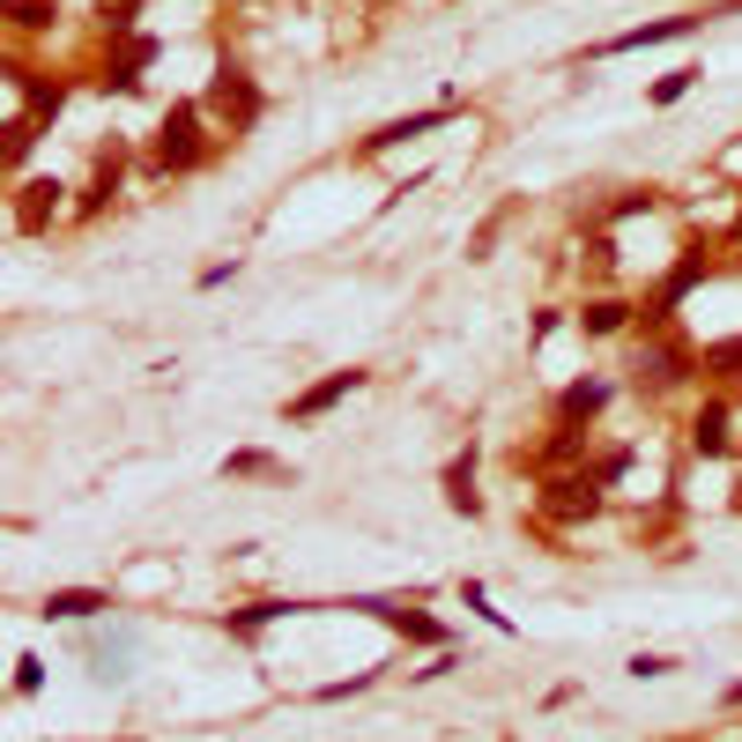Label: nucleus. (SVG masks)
<instances>
[{
  "instance_id": "nucleus-1",
  "label": "nucleus",
  "mask_w": 742,
  "mask_h": 742,
  "mask_svg": "<svg viewBox=\"0 0 742 742\" xmlns=\"http://www.w3.org/2000/svg\"><path fill=\"white\" fill-rule=\"evenodd\" d=\"M194 157H201V141H194V104H178V112L164 120V134H157V164H164V171H186Z\"/></svg>"
},
{
  "instance_id": "nucleus-2",
  "label": "nucleus",
  "mask_w": 742,
  "mask_h": 742,
  "mask_svg": "<svg viewBox=\"0 0 742 742\" xmlns=\"http://www.w3.org/2000/svg\"><path fill=\"white\" fill-rule=\"evenodd\" d=\"M357 386H364V371H334V379H320L312 394H297V409H289V416H327L334 401H349Z\"/></svg>"
},
{
  "instance_id": "nucleus-3",
  "label": "nucleus",
  "mask_w": 742,
  "mask_h": 742,
  "mask_svg": "<svg viewBox=\"0 0 742 742\" xmlns=\"http://www.w3.org/2000/svg\"><path fill=\"white\" fill-rule=\"evenodd\" d=\"M698 15H668V23H639V30H623V38H609L602 52H639V45H668V38H683Z\"/></svg>"
},
{
  "instance_id": "nucleus-4",
  "label": "nucleus",
  "mask_w": 742,
  "mask_h": 742,
  "mask_svg": "<svg viewBox=\"0 0 742 742\" xmlns=\"http://www.w3.org/2000/svg\"><path fill=\"white\" fill-rule=\"evenodd\" d=\"M97 609H112L97 586H60V594H45V617H67V623H83V617H97Z\"/></svg>"
},
{
  "instance_id": "nucleus-5",
  "label": "nucleus",
  "mask_w": 742,
  "mask_h": 742,
  "mask_svg": "<svg viewBox=\"0 0 742 742\" xmlns=\"http://www.w3.org/2000/svg\"><path fill=\"white\" fill-rule=\"evenodd\" d=\"M446 112H454V104H438V112H416V120H394V126H379L364 149H394V141H409V134H431V126L446 120Z\"/></svg>"
},
{
  "instance_id": "nucleus-6",
  "label": "nucleus",
  "mask_w": 742,
  "mask_h": 742,
  "mask_svg": "<svg viewBox=\"0 0 742 742\" xmlns=\"http://www.w3.org/2000/svg\"><path fill=\"white\" fill-rule=\"evenodd\" d=\"M357 609H371V617H386L394 631H409V639H423V646H438V639H446V631H438L431 617H409V609H386V602H357Z\"/></svg>"
},
{
  "instance_id": "nucleus-7",
  "label": "nucleus",
  "mask_w": 742,
  "mask_h": 742,
  "mask_svg": "<svg viewBox=\"0 0 742 742\" xmlns=\"http://www.w3.org/2000/svg\"><path fill=\"white\" fill-rule=\"evenodd\" d=\"M609 401V386L602 379H579V386H565V423H579V416H594Z\"/></svg>"
},
{
  "instance_id": "nucleus-8",
  "label": "nucleus",
  "mask_w": 742,
  "mask_h": 742,
  "mask_svg": "<svg viewBox=\"0 0 742 742\" xmlns=\"http://www.w3.org/2000/svg\"><path fill=\"white\" fill-rule=\"evenodd\" d=\"M691 446H698V454H728V409H705L698 431H691Z\"/></svg>"
},
{
  "instance_id": "nucleus-9",
  "label": "nucleus",
  "mask_w": 742,
  "mask_h": 742,
  "mask_svg": "<svg viewBox=\"0 0 742 742\" xmlns=\"http://www.w3.org/2000/svg\"><path fill=\"white\" fill-rule=\"evenodd\" d=\"M208 97H215V104H238V120H252V89L238 83V75H231V67H223V75H215V89H208Z\"/></svg>"
},
{
  "instance_id": "nucleus-10",
  "label": "nucleus",
  "mask_w": 742,
  "mask_h": 742,
  "mask_svg": "<svg viewBox=\"0 0 742 742\" xmlns=\"http://www.w3.org/2000/svg\"><path fill=\"white\" fill-rule=\"evenodd\" d=\"M275 617H289V602H252L246 617H231V631H260V623H275Z\"/></svg>"
},
{
  "instance_id": "nucleus-11",
  "label": "nucleus",
  "mask_w": 742,
  "mask_h": 742,
  "mask_svg": "<svg viewBox=\"0 0 742 742\" xmlns=\"http://www.w3.org/2000/svg\"><path fill=\"white\" fill-rule=\"evenodd\" d=\"M705 275V260H683V268H676V275H668V289H660V312H668V305H676V297H683V289L698 283Z\"/></svg>"
},
{
  "instance_id": "nucleus-12",
  "label": "nucleus",
  "mask_w": 742,
  "mask_h": 742,
  "mask_svg": "<svg viewBox=\"0 0 742 742\" xmlns=\"http://www.w3.org/2000/svg\"><path fill=\"white\" fill-rule=\"evenodd\" d=\"M691 83H698V67H676V75H660V83H654V104H676V97H683Z\"/></svg>"
},
{
  "instance_id": "nucleus-13",
  "label": "nucleus",
  "mask_w": 742,
  "mask_h": 742,
  "mask_svg": "<svg viewBox=\"0 0 742 742\" xmlns=\"http://www.w3.org/2000/svg\"><path fill=\"white\" fill-rule=\"evenodd\" d=\"M446 497H454V512H475V491H468V460H454V475H446Z\"/></svg>"
},
{
  "instance_id": "nucleus-14",
  "label": "nucleus",
  "mask_w": 742,
  "mask_h": 742,
  "mask_svg": "<svg viewBox=\"0 0 742 742\" xmlns=\"http://www.w3.org/2000/svg\"><path fill=\"white\" fill-rule=\"evenodd\" d=\"M623 327V305H586V334H617Z\"/></svg>"
},
{
  "instance_id": "nucleus-15",
  "label": "nucleus",
  "mask_w": 742,
  "mask_h": 742,
  "mask_svg": "<svg viewBox=\"0 0 742 742\" xmlns=\"http://www.w3.org/2000/svg\"><path fill=\"white\" fill-rule=\"evenodd\" d=\"M45 683V660H15V691H38Z\"/></svg>"
}]
</instances>
